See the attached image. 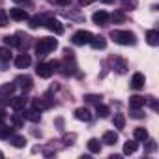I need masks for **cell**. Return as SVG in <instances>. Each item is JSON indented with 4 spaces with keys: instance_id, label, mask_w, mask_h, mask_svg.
<instances>
[{
    "instance_id": "cell-1",
    "label": "cell",
    "mask_w": 159,
    "mask_h": 159,
    "mask_svg": "<svg viewBox=\"0 0 159 159\" xmlns=\"http://www.w3.org/2000/svg\"><path fill=\"white\" fill-rule=\"evenodd\" d=\"M111 38L120 45H135L137 43V36L129 30H112Z\"/></svg>"
},
{
    "instance_id": "cell-2",
    "label": "cell",
    "mask_w": 159,
    "mask_h": 159,
    "mask_svg": "<svg viewBox=\"0 0 159 159\" xmlns=\"http://www.w3.org/2000/svg\"><path fill=\"white\" fill-rule=\"evenodd\" d=\"M56 47H58V41L54 38H41L36 43V52H38V56H45L47 52L54 51Z\"/></svg>"
},
{
    "instance_id": "cell-3",
    "label": "cell",
    "mask_w": 159,
    "mask_h": 159,
    "mask_svg": "<svg viewBox=\"0 0 159 159\" xmlns=\"http://www.w3.org/2000/svg\"><path fill=\"white\" fill-rule=\"evenodd\" d=\"M90 39H92V34H90L88 30H79V32H75L73 38H71L73 45H86V43H90Z\"/></svg>"
},
{
    "instance_id": "cell-4",
    "label": "cell",
    "mask_w": 159,
    "mask_h": 159,
    "mask_svg": "<svg viewBox=\"0 0 159 159\" xmlns=\"http://www.w3.org/2000/svg\"><path fill=\"white\" fill-rule=\"evenodd\" d=\"M45 26L51 30V32H54L56 36H60V34H64V25L58 21V19H52V17H49V19H45Z\"/></svg>"
},
{
    "instance_id": "cell-5",
    "label": "cell",
    "mask_w": 159,
    "mask_h": 159,
    "mask_svg": "<svg viewBox=\"0 0 159 159\" xmlns=\"http://www.w3.org/2000/svg\"><path fill=\"white\" fill-rule=\"evenodd\" d=\"M10 17H11L13 21H26V19H28V13H26V10H23V8H11V10H10Z\"/></svg>"
},
{
    "instance_id": "cell-6",
    "label": "cell",
    "mask_w": 159,
    "mask_h": 159,
    "mask_svg": "<svg viewBox=\"0 0 159 159\" xmlns=\"http://www.w3.org/2000/svg\"><path fill=\"white\" fill-rule=\"evenodd\" d=\"M15 83H19V86L23 88V92H28V90H32V79L28 77V75H19L17 77V81Z\"/></svg>"
},
{
    "instance_id": "cell-7",
    "label": "cell",
    "mask_w": 159,
    "mask_h": 159,
    "mask_svg": "<svg viewBox=\"0 0 159 159\" xmlns=\"http://www.w3.org/2000/svg\"><path fill=\"white\" fill-rule=\"evenodd\" d=\"M109 13L107 11H103V10H99V11H96L94 15H92V21L96 23V25H107L109 23Z\"/></svg>"
},
{
    "instance_id": "cell-8",
    "label": "cell",
    "mask_w": 159,
    "mask_h": 159,
    "mask_svg": "<svg viewBox=\"0 0 159 159\" xmlns=\"http://www.w3.org/2000/svg\"><path fill=\"white\" fill-rule=\"evenodd\" d=\"M36 73H38L41 79H49V77L52 75V67H51L49 64H38V67H36Z\"/></svg>"
},
{
    "instance_id": "cell-9",
    "label": "cell",
    "mask_w": 159,
    "mask_h": 159,
    "mask_svg": "<svg viewBox=\"0 0 159 159\" xmlns=\"http://www.w3.org/2000/svg\"><path fill=\"white\" fill-rule=\"evenodd\" d=\"M75 118L77 120H81V122H90L92 120V114L86 107H81V109H77L75 111Z\"/></svg>"
},
{
    "instance_id": "cell-10",
    "label": "cell",
    "mask_w": 159,
    "mask_h": 159,
    "mask_svg": "<svg viewBox=\"0 0 159 159\" xmlns=\"http://www.w3.org/2000/svg\"><path fill=\"white\" fill-rule=\"evenodd\" d=\"M90 45H92L96 51H101V49H105V47H107V39H105L103 36H92Z\"/></svg>"
},
{
    "instance_id": "cell-11",
    "label": "cell",
    "mask_w": 159,
    "mask_h": 159,
    "mask_svg": "<svg viewBox=\"0 0 159 159\" xmlns=\"http://www.w3.org/2000/svg\"><path fill=\"white\" fill-rule=\"evenodd\" d=\"M144 83H146V77H144L142 73H135L133 79H131V86H133L135 90H140V88L144 86Z\"/></svg>"
},
{
    "instance_id": "cell-12",
    "label": "cell",
    "mask_w": 159,
    "mask_h": 159,
    "mask_svg": "<svg viewBox=\"0 0 159 159\" xmlns=\"http://www.w3.org/2000/svg\"><path fill=\"white\" fill-rule=\"evenodd\" d=\"M111 62H112V66H114V69H116L118 73H125V71H127V62H125L124 58H118V56H114Z\"/></svg>"
},
{
    "instance_id": "cell-13",
    "label": "cell",
    "mask_w": 159,
    "mask_h": 159,
    "mask_svg": "<svg viewBox=\"0 0 159 159\" xmlns=\"http://www.w3.org/2000/svg\"><path fill=\"white\" fill-rule=\"evenodd\" d=\"M23 118H26V120H30V122H39L41 114H39V111H38V109H25Z\"/></svg>"
},
{
    "instance_id": "cell-14",
    "label": "cell",
    "mask_w": 159,
    "mask_h": 159,
    "mask_svg": "<svg viewBox=\"0 0 159 159\" xmlns=\"http://www.w3.org/2000/svg\"><path fill=\"white\" fill-rule=\"evenodd\" d=\"M30 62H32V58H30L28 54H19V56L15 58V66H17L19 69L28 67V66H30Z\"/></svg>"
},
{
    "instance_id": "cell-15",
    "label": "cell",
    "mask_w": 159,
    "mask_h": 159,
    "mask_svg": "<svg viewBox=\"0 0 159 159\" xmlns=\"http://www.w3.org/2000/svg\"><path fill=\"white\" fill-rule=\"evenodd\" d=\"M10 105H11L15 111H21V109H25V107H26V98H25V96L11 98V99H10Z\"/></svg>"
},
{
    "instance_id": "cell-16",
    "label": "cell",
    "mask_w": 159,
    "mask_h": 159,
    "mask_svg": "<svg viewBox=\"0 0 159 159\" xmlns=\"http://www.w3.org/2000/svg\"><path fill=\"white\" fill-rule=\"evenodd\" d=\"M146 41H148L152 47L159 45V32H157V30H148V32H146Z\"/></svg>"
},
{
    "instance_id": "cell-17",
    "label": "cell",
    "mask_w": 159,
    "mask_h": 159,
    "mask_svg": "<svg viewBox=\"0 0 159 159\" xmlns=\"http://www.w3.org/2000/svg\"><path fill=\"white\" fill-rule=\"evenodd\" d=\"M103 142L109 144V146L116 144V142H118V133H114V131H105V133H103Z\"/></svg>"
},
{
    "instance_id": "cell-18",
    "label": "cell",
    "mask_w": 159,
    "mask_h": 159,
    "mask_svg": "<svg viewBox=\"0 0 159 159\" xmlns=\"http://www.w3.org/2000/svg\"><path fill=\"white\" fill-rule=\"evenodd\" d=\"M144 103H146V99H144L142 96H133V98H129V107H131V109H140V107H144Z\"/></svg>"
},
{
    "instance_id": "cell-19",
    "label": "cell",
    "mask_w": 159,
    "mask_h": 159,
    "mask_svg": "<svg viewBox=\"0 0 159 159\" xmlns=\"http://www.w3.org/2000/svg\"><path fill=\"white\" fill-rule=\"evenodd\" d=\"M15 88H17V84H13V83H6V84L0 86V96H11V94L15 92Z\"/></svg>"
},
{
    "instance_id": "cell-20",
    "label": "cell",
    "mask_w": 159,
    "mask_h": 159,
    "mask_svg": "<svg viewBox=\"0 0 159 159\" xmlns=\"http://www.w3.org/2000/svg\"><path fill=\"white\" fill-rule=\"evenodd\" d=\"M137 148H139L137 140H127V142L124 144V153H125V155H129V153H135V152H137Z\"/></svg>"
},
{
    "instance_id": "cell-21",
    "label": "cell",
    "mask_w": 159,
    "mask_h": 159,
    "mask_svg": "<svg viewBox=\"0 0 159 159\" xmlns=\"http://www.w3.org/2000/svg\"><path fill=\"white\" fill-rule=\"evenodd\" d=\"M10 142H11L15 148H23V146L26 144V139H25V137H21V135H15V137L11 135V137H10Z\"/></svg>"
},
{
    "instance_id": "cell-22",
    "label": "cell",
    "mask_w": 159,
    "mask_h": 159,
    "mask_svg": "<svg viewBox=\"0 0 159 159\" xmlns=\"http://www.w3.org/2000/svg\"><path fill=\"white\" fill-rule=\"evenodd\" d=\"M88 150H90L92 153H99V152H101L99 140H98V139H90V140H88Z\"/></svg>"
},
{
    "instance_id": "cell-23",
    "label": "cell",
    "mask_w": 159,
    "mask_h": 159,
    "mask_svg": "<svg viewBox=\"0 0 159 159\" xmlns=\"http://www.w3.org/2000/svg\"><path fill=\"white\" fill-rule=\"evenodd\" d=\"M11 135H13V129H11V127L0 124V139H10Z\"/></svg>"
},
{
    "instance_id": "cell-24",
    "label": "cell",
    "mask_w": 159,
    "mask_h": 159,
    "mask_svg": "<svg viewBox=\"0 0 159 159\" xmlns=\"http://www.w3.org/2000/svg\"><path fill=\"white\" fill-rule=\"evenodd\" d=\"M0 60L2 62H10L11 60V51L8 47H0Z\"/></svg>"
},
{
    "instance_id": "cell-25",
    "label": "cell",
    "mask_w": 159,
    "mask_h": 159,
    "mask_svg": "<svg viewBox=\"0 0 159 159\" xmlns=\"http://www.w3.org/2000/svg\"><path fill=\"white\" fill-rule=\"evenodd\" d=\"M114 127L116 129H124L125 127V116L124 114H116L114 116Z\"/></svg>"
},
{
    "instance_id": "cell-26",
    "label": "cell",
    "mask_w": 159,
    "mask_h": 159,
    "mask_svg": "<svg viewBox=\"0 0 159 159\" xmlns=\"http://www.w3.org/2000/svg\"><path fill=\"white\" fill-rule=\"evenodd\" d=\"M148 139V131L144 127H137L135 129V140H146Z\"/></svg>"
},
{
    "instance_id": "cell-27",
    "label": "cell",
    "mask_w": 159,
    "mask_h": 159,
    "mask_svg": "<svg viewBox=\"0 0 159 159\" xmlns=\"http://www.w3.org/2000/svg\"><path fill=\"white\" fill-rule=\"evenodd\" d=\"M8 19H10L8 11L6 10H0V28H6L8 26Z\"/></svg>"
},
{
    "instance_id": "cell-28",
    "label": "cell",
    "mask_w": 159,
    "mask_h": 159,
    "mask_svg": "<svg viewBox=\"0 0 159 159\" xmlns=\"http://www.w3.org/2000/svg\"><path fill=\"white\" fill-rule=\"evenodd\" d=\"M109 114H111L109 107H107V105H99V103H98V116H101V118H107Z\"/></svg>"
},
{
    "instance_id": "cell-29",
    "label": "cell",
    "mask_w": 159,
    "mask_h": 159,
    "mask_svg": "<svg viewBox=\"0 0 159 159\" xmlns=\"http://www.w3.org/2000/svg\"><path fill=\"white\" fill-rule=\"evenodd\" d=\"M4 43H6V45H10V47H19V45H21V43L17 41V38H15V36H6V38H4Z\"/></svg>"
},
{
    "instance_id": "cell-30",
    "label": "cell",
    "mask_w": 159,
    "mask_h": 159,
    "mask_svg": "<svg viewBox=\"0 0 159 159\" xmlns=\"http://www.w3.org/2000/svg\"><path fill=\"white\" fill-rule=\"evenodd\" d=\"M41 25H43V19H41L39 15H36V17L30 19V28H38V26H41Z\"/></svg>"
},
{
    "instance_id": "cell-31",
    "label": "cell",
    "mask_w": 159,
    "mask_h": 159,
    "mask_svg": "<svg viewBox=\"0 0 159 159\" xmlns=\"http://www.w3.org/2000/svg\"><path fill=\"white\" fill-rule=\"evenodd\" d=\"M112 21H114V23H122V21H124V13H122V11H114V13H112Z\"/></svg>"
},
{
    "instance_id": "cell-32",
    "label": "cell",
    "mask_w": 159,
    "mask_h": 159,
    "mask_svg": "<svg viewBox=\"0 0 159 159\" xmlns=\"http://www.w3.org/2000/svg\"><path fill=\"white\" fill-rule=\"evenodd\" d=\"M122 4H124V8H135L137 6V0H122Z\"/></svg>"
},
{
    "instance_id": "cell-33",
    "label": "cell",
    "mask_w": 159,
    "mask_h": 159,
    "mask_svg": "<svg viewBox=\"0 0 159 159\" xmlns=\"http://www.w3.org/2000/svg\"><path fill=\"white\" fill-rule=\"evenodd\" d=\"M84 99H86L88 103H99V99H101V98H99V96H86Z\"/></svg>"
},
{
    "instance_id": "cell-34",
    "label": "cell",
    "mask_w": 159,
    "mask_h": 159,
    "mask_svg": "<svg viewBox=\"0 0 159 159\" xmlns=\"http://www.w3.org/2000/svg\"><path fill=\"white\" fill-rule=\"evenodd\" d=\"M45 107H47V105H45V103H43L41 99H36V101H34V109H38V111H41V109H45Z\"/></svg>"
},
{
    "instance_id": "cell-35",
    "label": "cell",
    "mask_w": 159,
    "mask_h": 159,
    "mask_svg": "<svg viewBox=\"0 0 159 159\" xmlns=\"http://www.w3.org/2000/svg\"><path fill=\"white\" fill-rule=\"evenodd\" d=\"M13 125H17V127H19V125H23V120H21V116H17V114L13 116Z\"/></svg>"
},
{
    "instance_id": "cell-36",
    "label": "cell",
    "mask_w": 159,
    "mask_h": 159,
    "mask_svg": "<svg viewBox=\"0 0 159 159\" xmlns=\"http://www.w3.org/2000/svg\"><path fill=\"white\" fill-rule=\"evenodd\" d=\"M54 4H60V6H67L69 4V0H52Z\"/></svg>"
},
{
    "instance_id": "cell-37",
    "label": "cell",
    "mask_w": 159,
    "mask_h": 159,
    "mask_svg": "<svg viewBox=\"0 0 159 159\" xmlns=\"http://www.w3.org/2000/svg\"><path fill=\"white\" fill-rule=\"evenodd\" d=\"M4 120H6V112L0 111V124H4Z\"/></svg>"
},
{
    "instance_id": "cell-38",
    "label": "cell",
    "mask_w": 159,
    "mask_h": 159,
    "mask_svg": "<svg viewBox=\"0 0 159 159\" xmlns=\"http://www.w3.org/2000/svg\"><path fill=\"white\" fill-rule=\"evenodd\" d=\"M90 2H94V0H81V4H83V6H86V4H90Z\"/></svg>"
},
{
    "instance_id": "cell-39",
    "label": "cell",
    "mask_w": 159,
    "mask_h": 159,
    "mask_svg": "<svg viewBox=\"0 0 159 159\" xmlns=\"http://www.w3.org/2000/svg\"><path fill=\"white\" fill-rule=\"evenodd\" d=\"M101 2H105V4H111V2H114V0H101Z\"/></svg>"
},
{
    "instance_id": "cell-40",
    "label": "cell",
    "mask_w": 159,
    "mask_h": 159,
    "mask_svg": "<svg viewBox=\"0 0 159 159\" xmlns=\"http://www.w3.org/2000/svg\"><path fill=\"white\" fill-rule=\"evenodd\" d=\"M2 157H4V153H2V152H0V159H2Z\"/></svg>"
}]
</instances>
